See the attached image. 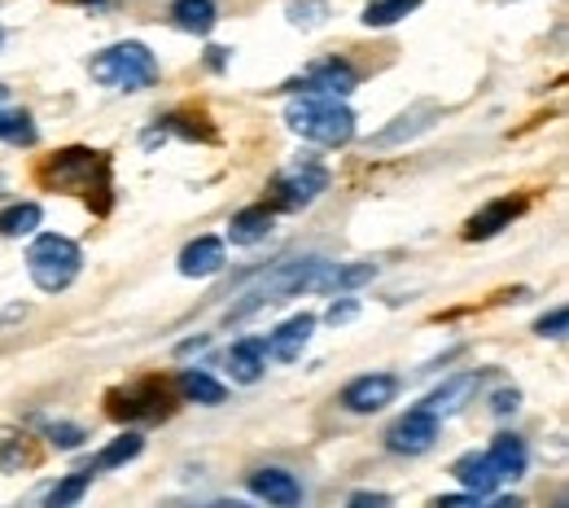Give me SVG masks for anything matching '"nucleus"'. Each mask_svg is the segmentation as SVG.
Returning <instances> with one entry per match:
<instances>
[{
	"label": "nucleus",
	"instance_id": "f257e3e1",
	"mask_svg": "<svg viewBox=\"0 0 569 508\" xmlns=\"http://www.w3.org/2000/svg\"><path fill=\"white\" fill-rule=\"evenodd\" d=\"M284 123H290V132H299L303 141L329 145V149L355 141V114H351L338 97L303 93L299 101H290V110H284Z\"/></svg>",
	"mask_w": 569,
	"mask_h": 508
},
{
	"label": "nucleus",
	"instance_id": "f03ea898",
	"mask_svg": "<svg viewBox=\"0 0 569 508\" xmlns=\"http://www.w3.org/2000/svg\"><path fill=\"white\" fill-rule=\"evenodd\" d=\"M80 268H84V250H80L71 237L45 232V237H36L32 250H27V273H32V281H36L45 294L71 290L75 277H80Z\"/></svg>",
	"mask_w": 569,
	"mask_h": 508
},
{
	"label": "nucleus",
	"instance_id": "7ed1b4c3",
	"mask_svg": "<svg viewBox=\"0 0 569 508\" xmlns=\"http://www.w3.org/2000/svg\"><path fill=\"white\" fill-rule=\"evenodd\" d=\"M93 80L106 84V88H123V93H141L158 80V62L154 53L141 45V40H123V45H110L106 53L93 58Z\"/></svg>",
	"mask_w": 569,
	"mask_h": 508
},
{
	"label": "nucleus",
	"instance_id": "20e7f679",
	"mask_svg": "<svg viewBox=\"0 0 569 508\" xmlns=\"http://www.w3.org/2000/svg\"><path fill=\"white\" fill-rule=\"evenodd\" d=\"M325 189H329V171H325L320 162L303 158V162H294V167H284V171L267 184V202H271V210H303V206H312Z\"/></svg>",
	"mask_w": 569,
	"mask_h": 508
},
{
	"label": "nucleus",
	"instance_id": "39448f33",
	"mask_svg": "<svg viewBox=\"0 0 569 508\" xmlns=\"http://www.w3.org/2000/svg\"><path fill=\"white\" fill-rule=\"evenodd\" d=\"M438 434H443L438 412H429V408L421 403V408H412L408 416H399V421L386 430V447H390L395 456H425V451L438 443Z\"/></svg>",
	"mask_w": 569,
	"mask_h": 508
},
{
	"label": "nucleus",
	"instance_id": "423d86ee",
	"mask_svg": "<svg viewBox=\"0 0 569 508\" xmlns=\"http://www.w3.org/2000/svg\"><path fill=\"white\" fill-rule=\"evenodd\" d=\"M110 416L119 421H162L171 416V390L162 382H141L110 395Z\"/></svg>",
	"mask_w": 569,
	"mask_h": 508
},
{
	"label": "nucleus",
	"instance_id": "0eeeda50",
	"mask_svg": "<svg viewBox=\"0 0 569 508\" xmlns=\"http://www.w3.org/2000/svg\"><path fill=\"white\" fill-rule=\"evenodd\" d=\"M93 180H106V154H93V149H62L45 167V184H58V189H93Z\"/></svg>",
	"mask_w": 569,
	"mask_h": 508
},
{
	"label": "nucleus",
	"instance_id": "6e6552de",
	"mask_svg": "<svg viewBox=\"0 0 569 508\" xmlns=\"http://www.w3.org/2000/svg\"><path fill=\"white\" fill-rule=\"evenodd\" d=\"M395 395H399V377L395 373H364V377H355L342 390V408L355 412V416H373L386 403H395Z\"/></svg>",
	"mask_w": 569,
	"mask_h": 508
},
{
	"label": "nucleus",
	"instance_id": "1a4fd4ad",
	"mask_svg": "<svg viewBox=\"0 0 569 508\" xmlns=\"http://www.w3.org/2000/svg\"><path fill=\"white\" fill-rule=\"evenodd\" d=\"M355 84H360V75H355L351 62L325 58V62H316L303 80H294L290 88H294V93H316V97H347V93H355Z\"/></svg>",
	"mask_w": 569,
	"mask_h": 508
},
{
	"label": "nucleus",
	"instance_id": "9d476101",
	"mask_svg": "<svg viewBox=\"0 0 569 508\" xmlns=\"http://www.w3.org/2000/svg\"><path fill=\"white\" fill-rule=\"evenodd\" d=\"M312 334H316V316H290L276 334H267V355L271 360H280V364H294L303 351H307V342H312Z\"/></svg>",
	"mask_w": 569,
	"mask_h": 508
},
{
	"label": "nucleus",
	"instance_id": "9b49d317",
	"mask_svg": "<svg viewBox=\"0 0 569 508\" xmlns=\"http://www.w3.org/2000/svg\"><path fill=\"white\" fill-rule=\"evenodd\" d=\"M525 210V202L517 197H499V202H486L469 223H464V241H491L499 237L504 228H512V219Z\"/></svg>",
	"mask_w": 569,
	"mask_h": 508
},
{
	"label": "nucleus",
	"instance_id": "f8f14e48",
	"mask_svg": "<svg viewBox=\"0 0 569 508\" xmlns=\"http://www.w3.org/2000/svg\"><path fill=\"white\" fill-rule=\"evenodd\" d=\"M223 264H228V254H223V241L219 237H197V241H189L184 250H180V277H215V273H223Z\"/></svg>",
	"mask_w": 569,
	"mask_h": 508
},
{
	"label": "nucleus",
	"instance_id": "ddd939ff",
	"mask_svg": "<svg viewBox=\"0 0 569 508\" xmlns=\"http://www.w3.org/2000/svg\"><path fill=\"white\" fill-rule=\"evenodd\" d=\"M250 491L267 504H280V508H294L303 499V482L284 469H254L250 473Z\"/></svg>",
	"mask_w": 569,
	"mask_h": 508
},
{
	"label": "nucleus",
	"instance_id": "4468645a",
	"mask_svg": "<svg viewBox=\"0 0 569 508\" xmlns=\"http://www.w3.org/2000/svg\"><path fill=\"white\" fill-rule=\"evenodd\" d=\"M368 281H377V264H334V259H325L316 294H351V290H360Z\"/></svg>",
	"mask_w": 569,
	"mask_h": 508
},
{
	"label": "nucleus",
	"instance_id": "2eb2a0df",
	"mask_svg": "<svg viewBox=\"0 0 569 508\" xmlns=\"http://www.w3.org/2000/svg\"><path fill=\"white\" fill-rule=\"evenodd\" d=\"M434 119H438V106H416V110L399 114L386 132L368 136V149H390V145H399V141H412V136H421L425 128H434Z\"/></svg>",
	"mask_w": 569,
	"mask_h": 508
},
{
	"label": "nucleus",
	"instance_id": "dca6fc26",
	"mask_svg": "<svg viewBox=\"0 0 569 508\" xmlns=\"http://www.w3.org/2000/svg\"><path fill=\"white\" fill-rule=\"evenodd\" d=\"M267 368V342L263 338H241L232 351H228V373L237 386H254Z\"/></svg>",
	"mask_w": 569,
	"mask_h": 508
},
{
	"label": "nucleus",
	"instance_id": "f3484780",
	"mask_svg": "<svg viewBox=\"0 0 569 508\" xmlns=\"http://www.w3.org/2000/svg\"><path fill=\"white\" fill-rule=\"evenodd\" d=\"M271 223H276V210H271V206H245V210L232 215L228 241H232V245H258V241H267Z\"/></svg>",
	"mask_w": 569,
	"mask_h": 508
},
{
	"label": "nucleus",
	"instance_id": "a211bd4d",
	"mask_svg": "<svg viewBox=\"0 0 569 508\" xmlns=\"http://www.w3.org/2000/svg\"><path fill=\"white\" fill-rule=\"evenodd\" d=\"M451 473H456V477H460L477 499L495 495V486H499V473H495V464H491L486 451H469V456H460V460L451 464Z\"/></svg>",
	"mask_w": 569,
	"mask_h": 508
},
{
	"label": "nucleus",
	"instance_id": "6ab92c4d",
	"mask_svg": "<svg viewBox=\"0 0 569 508\" xmlns=\"http://www.w3.org/2000/svg\"><path fill=\"white\" fill-rule=\"evenodd\" d=\"M491 464H495V473H499V482H508V477H521L525 473V464H530V447H525V438H517V434H495V443H491Z\"/></svg>",
	"mask_w": 569,
	"mask_h": 508
},
{
	"label": "nucleus",
	"instance_id": "aec40b11",
	"mask_svg": "<svg viewBox=\"0 0 569 508\" xmlns=\"http://www.w3.org/2000/svg\"><path fill=\"white\" fill-rule=\"evenodd\" d=\"M175 390H180L184 403H202V408H219V403L228 399L223 382H215L206 368H184L180 382H175Z\"/></svg>",
	"mask_w": 569,
	"mask_h": 508
},
{
	"label": "nucleus",
	"instance_id": "412c9836",
	"mask_svg": "<svg viewBox=\"0 0 569 508\" xmlns=\"http://www.w3.org/2000/svg\"><path fill=\"white\" fill-rule=\"evenodd\" d=\"M477 386H482V373H456L451 382H443V386L425 399V408L438 412V416H447V412H456V408H460Z\"/></svg>",
	"mask_w": 569,
	"mask_h": 508
},
{
	"label": "nucleus",
	"instance_id": "4be33fe9",
	"mask_svg": "<svg viewBox=\"0 0 569 508\" xmlns=\"http://www.w3.org/2000/svg\"><path fill=\"white\" fill-rule=\"evenodd\" d=\"M425 5V0H368L364 5V14H360V23L364 27H395V23H403L408 14H416Z\"/></svg>",
	"mask_w": 569,
	"mask_h": 508
},
{
	"label": "nucleus",
	"instance_id": "5701e85b",
	"mask_svg": "<svg viewBox=\"0 0 569 508\" xmlns=\"http://www.w3.org/2000/svg\"><path fill=\"white\" fill-rule=\"evenodd\" d=\"M171 19L180 32L189 36H206L215 27V0H175L171 5Z\"/></svg>",
	"mask_w": 569,
	"mask_h": 508
},
{
	"label": "nucleus",
	"instance_id": "b1692460",
	"mask_svg": "<svg viewBox=\"0 0 569 508\" xmlns=\"http://www.w3.org/2000/svg\"><path fill=\"white\" fill-rule=\"evenodd\" d=\"M141 451H145V438H141L136 430H128V434H119L110 447H101V456L93 460V473H97V469H119V464L136 460Z\"/></svg>",
	"mask_w": 569,
	"mask_h": 508
},
{
	"label": "nucleus",
	"instance_id": "393cba45",
	"mask_svg": "<svg viewBox=\"0 0 569 508\" xmlns=\"http://www.w3.org/2000/svg\"><path fill=\"white\" fill-rule=\"evenodd\" d=\"M40 219H45V210L36 202H19L10 210H0V232L5 237H32L40 228Z\"/></svg>",
	"mask_w": 569,
	"mask_h": 508
},
{
	"label": "nucleus",
	"instance_id": "a878e982",
	"mask_svg": "<svg viewBox=\"0 0 569 508\" xmlns=\"http://www.w3.org/2000/svg\"><path fill=\"white\" fill-rule=\"evenodd\" d=\"M88 482H93V469H84V473H71V477H62V482H58V486L45 495V504H49V508H66V504L84 499Z\"/></svg>",
	"mask_w": 569,
	"mask_h": 508
},
{
	"label": "nucleus",
	"instance_id": "bb28decb",
	"mask_svg": "<svg viewBox=\"0 0 569 508\" xmlns=\"http://www.w3.org/2000/svg\"><path fill=\"white\" fill-rule=\"evenodd\" d=\"M0 141H14V145H32L36 128L27 110H0Z\"/></svg>",
	"mask_w": 569,
	"mask_h": 508
},
{
	"label": "nucleus",
	"instance_id": "cd10ccee",
	"mask_svg": "<svg viewBox=\"0 0 569 508\" xmlns=\"http://www.w3.org/2000/svg\"><path fill=\"white\" fill-rule=\"evenodd\" d=\"M45 438H49L58 451H75V447H84L88 430L75 425V421H45Z\"/></svg>",
	"mask_w": 569,
	"mask_h": 508
},
{
	"label": "nucleus",
	"instance_id": "c85d7f7f",
	"mask_svg": "<svg viewBox=\"0 0 569 508\" xmlns=\"http://www.w3.org/2000/svg\"><path fill=\"white\" fill-rule=\"evenodd\" d=\"M329 19V0H290V23L294 27H320Z\"/></svg>",
	"mask_w": 569,
	"mask_h": 508
},
{
	"label": "nucleus",
	"instance_id": "c756f323",
	"mask_svg": "<svg viewBox=\"0 0 569 508\" xmlns=\"http://www.w3.org/2000/svg\"><path fill=\"white\" fill-rule=\"evenodd\" d=\"M565 325H569V312H565V307H552L547 316H538L534 334H538V338H565Z\"/></svg>",
	"mask_w": 569,
	"mask_h": 508
},
{
	"label": "nucleus",
	"instance_id": "7c9ffc66",
	"mask_svg": "<svg viewBox=\"0 0 569 508\" xmlns=\"http://www.w3.org/2000/svg\"><path fill=\"white\" fill-rule=\"evenodd\" d=\"M355 316H360V303H355V299H342V303H334V307L325 312L329 325H351Z\"/></svg>",
	"mask_w": 569,
	"mask_h": 508
},
{
	"label": "nucleus",
	"instance_id": "2f4dec72",
	"mask_svg": "<svg viewBox=\"0 0 569 508\" xmlns=\"http://www.w3.org/2000/svg\"><path fill=\"white\" fill-rule=\"evenodd\" d=\"M517 403H521L517 390H499V395L491 399V412H495V416H508V412H517Z\"/></svg>",
	"mask_w": 569,
	"mask_h": 508
},
{
	"label": "nucleus",
	"instance_id": "473e14b6",
	"mask_svg": "<svg viewBox=\"0 0 569 508\" xmlns=\"http://www.w3.org/2000/svg\"><path fill=\"white\" fill-rule=\"evenodd\" d=\"M351 504H355V508H386V504H390V495H377V491H355V495H351Z\"/></svg>",
	"mask_w": 569,
	"mask_h": 508
},
{
	"label": "nucleus",
	"instance_id": "72a5a7b5",
	"mask_svg": "<svg viewBox=\"0 0 569 508\" xmlns=\"http://www.w3.org/2000/svg\"><path fill=\"white\" fill-rule=\"evenodd\" d=\"M206 347H210V338L202 334V338H189V342H180V347H175V355H197V351H206Z\"/></svg>",
	"mask_w": 569,
	"mask_h": 508
},
{
	"label": "nucleus",
	"instance_id": "f704fd0d",
	"mask_svg": "<svg viewBox=\"0 0 569 508\" xmlns=\"http://www.w3.org/2000/svg\"><path fill=\"white\" fill-rule=\"evenodd\" d=\"M464 504H477V495H438V508H464Z\"/></svg>",
	"mask_w": 569,
	"mask_h": 508
},
{
	"label": "nucleus",
	"instance_id": "c9c22d12",
	"mask_svg": "<svg viewBox=\"0 0 569 508\" xmlns=\"http://www.w3.org/2000/svg\"><path fill=\"white\" fill-rule=\"evenodd\" d=\"M75 5H84V10H97V5H114V0H75Z\"/></svg>",
	"mask_w": 569,
	"mask_h": 508
},
{
	"label": "nucleus",
	"instance_id": "e433bc0d",
	"mask_svg": "<svg viewBox=\"0 0 569 508\" xmlns=\"http://www.w3.org/2000/svg\"><path fill=\"white\" fill-rule=\"evenodd\" d=\"M5 97H10V88H5V84H0V101H5Z\"/></svg>",
	"mask_w": 569,
	"mask_h": 508
},
{
	"label": "nucleus",
	"instance_id": "4c0bfd02",
	"mask_svg": "<svg viewBox=\"0 0 569 508\" xmlns=\"http://www.w3.org/2000/svg\"><path fill=\"white\" fill-rule=\"evenodd\" d=\"M0 45H5V32H0Z\"/></svg>",
	"mask_w": 569,
	"mask_h": 508
}]
</instances>
